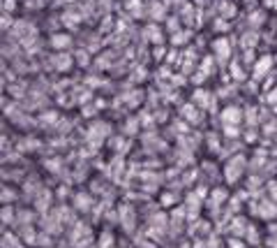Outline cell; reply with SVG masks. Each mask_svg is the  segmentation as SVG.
<instances>
[{
    "label": "cell",
    "instance_id": "cell-10",
    "mask_svg": "<svg viewBox=\"0 0 277 248\" xmlns=\"http://www.w3.org/2000/svg\"><path fill=\"white\" fill-rule=\"evenodd\" d=\"M141 37H143L146 42H150L153 46H162L166 42L164 30L157 26V23H146V26H143V30H141Z\"/></svg>",
    "mask_w": 277,
    "mask_h": 248
},
{
    "label": "cell",
    "instance_id": "cell-22",
    "mask_svg": "<svg viewBox=\"0 0 277 248\" xmlns=\"http://www.w3.org/2000/svg\"><path fill=\"white\" fill-rule=\"evenodd\" d=\"M74 206H77L79 211H88V209L93 206V197L88 195V193H77V197H74Z\"/></svg>",
    "mask_w": 277,
    "mask_h": 248
},
{
    "label": "cell",
    "instance_id": "cell-16",
    "mask_svg": "<svg viewBox=\"0 0 277 248\" xmlns=\"http://www.w3.org/2000/svg\"><path fill=\"white\" fill-rule=\"evenodd\" d=\"M229 74H231V79H234L236 84H242V81H247V77H250V72H247V68L240 63V58H231V63H229Z\"/></svg>",
    "mask_w": 277,
    "mask_h": 248
},
{
    "label": "cell",
    "instance_id": "cell-23",
    "mask_svg": "<svg viewBox=\"0 0 277 248\" xmlns=\"http://www.w3.org/2000/svg\"><path fill=\"white\" fill-rule=\"evenodd\" d=\"M111 30H116L113 17H111V14H104V17L99 19V28H97V33H99V35H109Z\"/></svg>",
    "mask_w": 277,
    "mask_h": 248
},
{
    "label": "cell",
    "instance_id": "cell-40",
    "mask_svg": "<svg viewBox=\"0 0 277 248\" xmlns=\"http://www.w3.org/2000/svg\"><path fill=\"white\" fill-rule=\"evenodd\" d=\"M83 116H86V118L95 116V109H93V107H86V109H83Z\"/></svg>",
    "mask_w": 277,
    "mask_h": 248
},
{
    "label": "cell",
    "instance_id": "cell-37",
    "mask_svg": "<svg viewBox=\"0 0 277 248\" xmlns=\"http://www.w3.org/2000/svg\"><path fill=\"white\" fill-rule=\"evenodd\" d=\"M56 118H58V114H56V112H44L42 123H51V121H56Z\"/></svg>",
    "mask_w": 277,
    "mask_h": 248
},
{
    "label": "cell",
    "instance_id": "cell-17",
    "mask_svg": "<svg viewBox=\"0 0 277 248\" xmlns=\"http://www.w3.org/2000/svg\"><path fill=\"white\" fill-rule=\"evenodd\" d=\"M266 21H268V14H266V9L263 7L252 9L250 14H247V28H252V30H259Z\"/></svg>",
    "mask_w": 277,
    "mask_h": 248
},
{
    "label": "cell",
    "instance_id": "cell-34",
    "mask_svg": "<svg viewBox=\"0 0 277 248\" xmlns=\"http://www.w3.org/2000/svg\"><path fill=\"white\" fill-rule=\"evenodd\" d=\"M224 135L226 137H238L240 135V125H224Z\"/></svg>",
    "mask_w": 277,
    "mask_h": 248
},
{
    "label": "cell",
    "instance_id": "cell-25",
    "mask_svg": "<svg viewBox=\"0 0 277 248\" xmlns=\"http://www.w3.org/2000/svg\"><path fill=\"white\" fill-rule=\"evenodd\" d=\"M74 53V61H77V65L79 68H88V65H90V51H88L86 46H83V49H77V51H72Z\"/></svg>",
    "mask_w": 277,
    "mask_h": 248
},
{
    "label": "cell",
    "instance_id": "cell-28",
    "mask_svg": "<svg viewBox=\"0 0 277 248\" xmlns=\"http://www.w3.org/2000/svg\"><path fill=\"white\" fill-rule=\"evenodd\" d=\"M245 121H247V125L259 123V109H257V107H247V109H245Z\"/></svg>",
    "mask_w": 277,
    "mask_h": 248
},
{
    "label": "cell",
    "instance_id": "cell-38",
    "mask_svg": "<svg viewBox=\"0 0 277 248\" xmlns=\"http://www.w3.org/2000/svg\"><path fill=\"white\" fill-rule=\"evenodd\" d=\"M245 139H247V142H254V139H257V128H247V133H245Z\"/></svg>",
    "mask_w": 277,
    "mask_h": 248
},
{
    "label": "cell",
    "instance_id": "cell-8",
    "mask_svg": "<svg viewBox=\"0 0 277 248\" xmlns=\"http://www.w3.org/2000/svg\"><path fill=\"white\" fill-rule=\"evenodd\" d=\"M49 63H51V68L56 72H69L74 65H77V61H74V53H72V51L53 53V56H49Z\"/></svg>",
    "mask_w": 277,
    "mask_h": 248
},
{
    "label": "cell",
    "instance_id": "cell-6",
    "mask_svg": "<svg viewBox=\"0 0 277 248\" xmlns=\"http://www.w3.org/2000/svg\"><path fill=\"white\" fill-rule=\"evenodd\" d=\"M166 5L164 0H148L146 2V19L150 23H157V21H166Z\"/></svg>",
    "mask_w": 277,
    "mask_h": 248
},
{
    "label": "cell",
    "instance_id": "cell-32",
    "mask_svg": "<svg viewBox=\"0 0 277 248\" xmlns=\"http://www.w3.org/2000/svg\"><path fill=\"white\" fill-rule=\"evenodd\" d=\"M17 23H14V19H12V14H2V23H0V28L2 30H7V28H14Z\"/></svg>",
    "mask_w": 277,
    "mask_h": 248
},
{
    "label": "cell",
    "instance_id": "cell-19",
    "mask_svg": "<svg viewBox=\"0 0 277 248\" xmlns=\"http://www.w3.org/2000/svg\"><path fill=\"white\" fill-rule=\"evenodd\" d=\"M236 14H238L236 2H231V0H219V2H217V17L226 19V21H231Z\"/></svg>",
    "mask_w": 277,
    "mask_h": 248
},
{
    "label": "cell",
    "instance_id": "cell-31",
    "mask_svg": "<svg viewBox=\"0 0 277 248\" xmlns=\"http://www.w3.org/2000/svg\"><path fill=\"white\" fill-rule=\"evenodd\" d=\"M2 14H12L14 9H17V0H2Z\"/></svg>",
    "mask_w": 277,
    "mask_h": 248
},
{
    "label": "cell",
    "instance_id": "cell-39",
    "mask_svg": "<svg viewBox=\"0 0 277 248\" xmlns=\"http://www.w3.org/2000/svg\"><path fill=\"white\" fill-rule=\"evenodd\" d=\"M273 2H275V0H261V7H263V9H273Z\"/></svg>",
    "mask_w": 277,
    "mask_h": 248
},
{
    "label": "cell",
    "instance_id": "cell-33",
    "mask_svg": "<svg viewBox=\"0 0 277 248\" xmlns=\"http://www.w3.org/2000/svg\"><path fill=\"white\" fill-rule=\"evenodd\" d=\"M143 79H146V68L141 65V68H137L132 72V81H143Z\"/></svg>",
    "mask_w": 277,
    "mask_h": 248
},
{
    "label": "cell",
    "instance_id": "cell-3",
    "mask_svg": "<svg viewBox=\"0 0 277 248\" xmlns=\"http://www.w3.org/2000/svg\"><path fill=\"white\" fill-rule=\"evenodd\" d=\"M273 70H275V56H273V53H263V56H259L257 65L252 68V77H250V79L257 81V84H263V79H266Z\"/></svg>",
    "mask_w": 277,
    "mask_h": 248
},
{
    "label": "cell",
    "instance_id": "cell-14",
    "mask_svg": "<svg viewBox=\"0 0 277 248\" xmlns=\"http://www.w3.org/2000/svg\"><path fill=\"white\" fill-rule=\"evenodd\" d=\"M192 37H194V28H182L180 33H176V35L169 37V45L173 49H187L192 42Z\"/></svg>",
    "mask_w": 277,
    "mask_h": 248
},
{
    "label": "cell",
    "instance_id": "cell-4",
    "mask_svg": "<svg viewBox=\"0 0 277 248\" xmlns=\"http://www.w3.org/2000/svg\"><path fill=\"white\" fill-rule=\"evenodd\" d=\"M252 213L263 218V221H273V218H277V202H273L270 197L254 200V202H252Z\"/></svg>",
    "mask_w": 277,
    "mask_h": 248
},
{
    "label": "cell",
    "instance_id": "cell-27",
    "mask_svg": "<svg viewBox=\"0 0 277 248\" xmlns=\"http://www.w3.org/2000/svg\"><path fill=\"white\" fill-rule=\"evenodd\" d=\"M166 53H169V49L162 45V46H153L150 56H153V61H155V63H164L166 61Z\"/></svg>",
    "mask_w": 277,
    "mask_h": 248
},
{
    "label": "cell",
    "instance_id": "cell-7",
    "mask_svg": "<svg viewBox=\"0 0 277 248\" xmlns=\"http://www.w3.org/2000/svg\"><path fill=\"white\" fill-rule=\"evenodd\" d=\"M49 45H51V49H56V53L72 51V46H74V37H72V33L56 30V33H51V37H49Z\"/></svg>",
    "mask_w": 277,
    "mask_h": 248
},
{
    "label": "cell",
    "instance_id": "cell-29",
    "mask_svg": "<svg viewBox=\"0 0 277 248\" xmlns=\"http://www.w3.org/2000/svg\"><path fill=\"white\" fill-rule=\"evenodd\" d=\"M275 81H277V72L273 70V72L268 74V77L263 79V84H261V89H263V93H268V90L275 89Z\"/></svg>",
    "mask_w": 277,
    "mask_h": 248
},
{
    "label": "cell",
    "instance_id": "cell-2",
    "mask_svg": "<svg viewBox=\"0 0 277 248\" xmlns=\"http://www.w3.org/2000/svg\"><path fill=\"white\" fill-rule=\"evenodd\" d=\"M231 49H234V40L226 35H219L210 42V53L217 58L219 65H229L231 63Z\"/></svg>",
    "mask_w": 277,
    "mask_h": 248
},
{
    "label": "cell",
    "instance_id": "cell-36",
    "mask_svg": "<svg viewBox=\"0 0 277 248\" xmlns=\"http://www.w3.org/2000/svg\"><path fill=\"white\" fill-rule=\"evenodd\" d=\"M266 246L268 248H277V232H270L266 237Z\"/></svg>",
    "mask_w": 277,
    "mask_h": 248
},
{
    "label": "cell",
    "instance_id": "cell-24",
    "mask_svg": "<svg viewBox=\"0 0 277 248\" xmlns=\"http://www.w3.org/2000/svg\"><path fill=\"white\" fill-rule=\"evenodd\" d=\"M257 61H259V56H257V49H245V51L240 53V63L245 65V68H254L257 65Z\"/></svg>",
    "mask_w": 277,
    "mask_h": 248
},
{
    "label": "cell",
    "instance_id": "cell-1",
    "mask_svg": "<svg viewBox=\"0 0 277 248\" xmlns=\"http://www.w3.org/2000/svg\"><path fill=\"white\" fill-rule=\"evenodd\" d=\"M247 167H250V162L245 160V156H242V153L234 156L231 160H226V165H224V172H222V174H224V181H226V183H231V186H234V183H238Z\"/></svg>",
    "mask_w": 277,
    "mask_h": 248
},
{
    "label": "cell",
    "instance_id": "cell-13",
    "mask_svg": "<svg viewBox=\"0 0 277 248\" xmlns=\"http://www.w3.org/2000/svg\"><path fill=\"white\" fill-rule=\"evenodd\" d=\"M178 17H180L185 28H194L197 26V19H199V9L194 7V2H185L180 7V12H178Z\"/></svg>",
    "mask_w": 277,
    "mask_h": 248
},
{
    "label": "cell",
    "instance_id": "cell-30",
    "mask_svg": "<svg viewBox=\"0 0 277 248\" xmlns=\"http://www.w3.org/2000/svg\"><path fill=\"white\" fill-rule=\"evenodd\" d=\"M266 197H270L273 202H277V181H275V179L266 183Z\"/></svg>",
    "mask_w": 277,
    "mask_h": 248
},
{
    "label": "cell",
    "instance_id": "cell-15",
    "mask_svg": "<svg viewBox=\"0 0 277 248\" xmlns=\"http://www.w3.org/2000/svg\"><path fill=\"white\" fill-rule=\"evenodd\" d=\"M238 45H240L242 51H245V49H257V46L261 45V33H259V30H252V28L242 30V35H240V40H238Z\"/></svg>",
    "mask_w": 277,
    "mask_h": 248
},
{
    "label": "cell",
    "instance_id": "cell-9",
    "mask_svg": "<svg viewBox=\"0 0 277 248\" xmlns=\"http://www.w3.org/2000/svg\"><path fill=\"white\" fill-rule=\"evenodd\" d=\"M222 125H240L245 121V109H240L238 105H226L219 114Z\"/></svg>",
    "mask_w": 277,
    "mask_h": 248
},
{
    "label": "cell",
    "instance_id": "cell-5",
    "mask_svg": "<svg viewBox=\"0 0 277 248\" xmlns=\"http://www.w3.org/2000/svg\"><path fill=\"white\" fill-rule=\"evenodd\" d=\"M190 102H194V105L199 107V109H210V112H215V105H217V95H213L208 89H203V86H199V89H194V93H192V100Z\"/></svg>",
    "mask_w": 277,
    "mask_h": 248
},
{
    "label": "cell",
    "instance_id": "cell-26",
    "mask_svg": "<svg viewBox=\"0 0 277 248\" xmlns=\"http://www.w3.org/2000/svg\"><path fill=\"white\" fill-rule=\"evenodd\" d=\"M231 26H234V21H226V19L217 17L213 21V33H226V30H231Z\"/></svg>",
    "mask_w": 277,
    "mask_h": 248
},
{
    "label": "cell",
    "instance_id": "cell-18",
    "mask_svg": "<svg viewBox=\"0 0 277 248\" xmlns=\"http://www.w3.org/2000/svg\"><path fill=\"white\" fill-rule=\"evenodd\" d=\"M116 63H118V58H116V51H111V49H106V51H99V53L95 56V65L99 68V70H111Z\"/></svg>",
    "mask_w": 277,
    "mask_h": 248
},
{
    "label": "cell",
    "instance_id": "cell-21",
    "mask_svg": "<svg viewBox=\"0 0 277 248\" xmlns=\"http://www.w3.org/2000/svg\"><path fill=\"white\" fill-rule=\"evenodd\" d=\"M199 70L203 72L206 77H213L215 70H217V58L213 56V53H206V56L201 58V63H199Z\"/></svg>",
    "mask_w": 277,
    "mask_h": 248
},
{
    "label": "cell",
    "instance_id": "cell-35",
    "mask_svg": "<svg viewBox=\"0 0 277 248\" xmlns=\"http://www.w3.org/2000/svg\"><path fill=\"white\" fill-rule=\"evenodd\" d=\"M176 200H178L176 195H171V193H164L159 202H162V206H173V204H176Z\"/></svg>",
    "mask_w": 277,
    "mask_h": 248
},
{
    "label": "cell",
    "instance_id": "cell-11",
    "mask_svg": "<svg viewBox=\"0 0 277 248\" xmlns=\"http://www.w3.org/2000/svg\"><path fill=\"white\" fill-rule=\"evenodd\" d=\"M81 21H83V14L79 7H65V12L60 14V23L67 30H77L81 26Z\"/></svg>",
    "mask_w": 277,
    "mask_h": 248
},
{
    "label": "cell",
    "instance_id": "cell-12",
    "mask_svg": "<svg viewBox=\"0 0 277 248\" xmlns=\"http://www.w3.org/2000/svg\"><path fill=\"white\" fill-rule=\"evenodd\" d=\"M180 118L185 123L199 125L203 121V109H199L194 102H185V105H180Z\"/></svg>",
    "mask_w": 277,
    "mask_h": 248
},
{
    "label": "cell",
    "instance_id": "cell-20",
    "mask_svg": "<svg viewBox=\"0 0 277 248\" xmlns=\"http://www.w3.org/2000/svg\"><path fill=\"white\" fill-rule=\"evenodd\" d=\"M182 21H180V17H178V14H169V17H166V21H164V33L169 37L171 35H176V33H180L182 30Z\"/></svg>",
    "mask_w": 277,
    "mask_h": 248
}]
</instances>
